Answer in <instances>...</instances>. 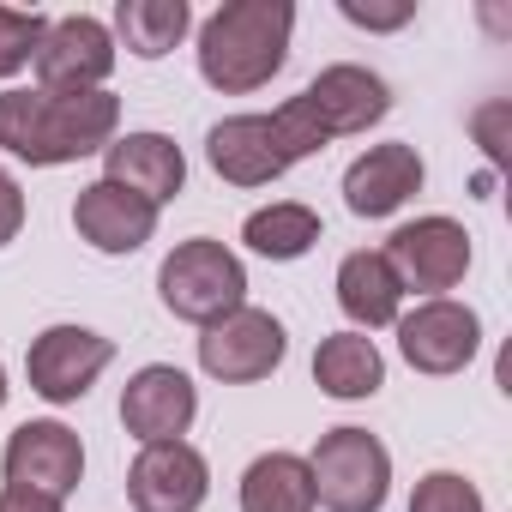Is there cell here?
<instances>
[{
    "mask_svg": "<svg viewBox=\"0 0 512 512\" xmlns=\"http://www.w3.org/2000/svg\"><path fill=\"white\" fill-rule=\"evenodd\" d=\"M314 380L326 398H374L386 386V362L368 332H332L314 350Z\"/></svg>",
    "mask_w": 512,
    "mask_h": 512,
    "instance_id": "19",
    "label": "cell"
},
{
    "mask_svg": "<svg viewBox=\"0 0 512 512\" xmlns=\"http://www.w3.org/2000/svg\"><path fill=\"white\" fill-rule=\"evenodd\" d=\"M85 476V446L67 422H25L7 440V482L37 488L49 500H67Z\"/></svg>",
    "mask_w": 512,
    "mask_h": 512,
    "instance_id": "11",
    "label": "cell"
},
{
    "mask_svg": "<svg viewBox=\"0 0 512 512\" xmlns=\"http://www.w3.org/2000/svg\"><path fill=\"white\" fill-rule=\"evenodd\" d=\"M43 31H49V19H43V13L0 7V79H13L19 67H31V55H37Z\"/></svg>",
    "mask_w": 512,
    "mask_h": 512,
    "instance_id": "23",
    "label": "cell"
},
{
    "mask_svg": "<svg viewBox=\"0 0 512 512\" xmlns=\"http://www.w3.org/2000/svg\"><path fill=\"white\" fill-rule=\"evenodd\" d=\"M476 344H482L476 314L446 302V296H434V302H422L416 314L398 320V350L416 374H458L476 356Z\"/></svg>",
    "mask_w": 512,
    "mask_h": 512,
    "instance_id": "12",
    "label": "cell"
},
{
    "mask_svg": "<svg viewBox=\"0 0 512 512\" xmlns=\"http://www.w3.org/2000/svg\"><path fill=\"white\" fill-rule=\"evenodd\" d=\"M410 193H422L416 145H374L344 169V205L356 217H392Z\"/></svg>",
    "mask_w": 512,
    "mask_h": 512,
    "instance_id": "16",
    "label": "cell"
},
{
    "mask_svg": "<svg viewBox=\"0 0 512 512\" xmlns=\"http://www.w3.org/2000/svg\"><path fill=\"white\" fill-rule=\"evenodd\" d=\"M0 404H7V368H0Z\"/></svg>",
    "mask_w": 512,
    "mask_h": 512,
    "instance_id": "28",
    "label": "cell"
},
{
    "mask_svg": "<svg viewBox=\"0 0 512 512\" xmlns=\"http://www.w3.org/2000/svg\"><path fill=\"white\" fill-rule=\"evenodd\" d=\"M73 229L97 253H139L151 241V229H157V205L127 193V187H115V181H91L73 199Z\"/></svg>",
    "mask_w": 512,
    "mask_h": 512,
    "instance_id": "14",
    "label": "cell"
},
{
    "mask_svg": "<svg viewBox=\"0 0 512 512\" xmlns=\"http://www.w3.org/2000/svg\"><path fill=\"white\" fill-rule=\"evenodd\" d=\"M410 512H482V494L458 470H428L410 494Z\"/></svg>",
    "mask_w": 512,
    "mask_h": 512,
    "instance_id": "24",
    "label": "cell"
},
{
    "mask_svg": "<svg viewBox=\"0 0 512 512\" xmlns=\"http://www.w3.org/2000/svg\"><path fill=\"white\" fill-rule=\"evenodd\" d=\"M31 61H37V91H103V79L115 67V37L103 19L73 13L43 31Z\"/></svg>",
    "mask_w": 512,
    "mask_h": 512,
    "instance_id": "8",
    "label": "cell"
},
{
    "mask_svg": "<svg viewBox=\"0 0 512 512\" xmlns=\"http://www.w3.org/2000/svg\"><path fill=\"white\" fill-rule=\"evenodd\" d=\"M308 476H314V500L326 512H380L386 488H392V452L368 428H332V434H320Z\"/></svg>",
    "mask_w": 512,
    "mask_h": 512,
    "instance_id": "5",
    "label": "cell"
},
{
    "mask_svg": "<svg viewBox=\"0 0 512 512\" xmlns=\"http://www.w3.org/2000/svg\"><path fill=\"white\" fill-rule=\"evenodd\" d=\"M350 25H368V31H398L410 19V0H398V7H362V0H338Z\"/></svg>",
    "mask_w": 512,
    "mask_h": 512,
    "instance_id": "25",
    "label": "cell"
},
{
    "mask_svg": "<svg viewBox=\"0 0 512 512\" xmlns=\"http://www.w3.org/2000/svg\"><path fill=\"white\" fill-rule=\"evenodd\" d=\"M386 266H392L398 290H422L434 302L440 290H452L470 272V235L452 217H416L386 241Z\"/></svg>",
    "mask_w": 512,
    "mask_h": 512,
    "instance_id": "7",
    "label": "cell"
},
{
    "mask_svg": "<svg viewBox=\"0 0 512 512\" xmlns=\"http://www.w3.org/2000/svg\"><path fill=\"white\" fill-rule=\"evenodd\" d=\"M205 488H211V464L187 440H157L127 470L133 512H199L205 506Z\"/></svg>",
    "mask_w": 512,
    "mask_h": 512,
    "instance_id": "10",
    "label": "cell"
},
{
    "mask_svg": "<svg viewBox=\"0 0 512 512\" xmlns=\"http://www.w3.org/2000/svg\"><path fill=\"white\" fill-rule=\"evenodd\" d=\"M157 296H163V308L175 320L211 326V320H223V314L241 308L247 272H241V260H235L223 241H205L199 235V241H181L169 260L157 266Z\"/></svg>",
    "mask_w": 512,
    "mask_h": 512,
    "instance_id": "4",
    "label": "cell"
},
{
    "mask_svg": "<svg viewBox=\"0 0 512 512\" xmlns=\"http://www.w3.org/2000/svg\"><path fill=\"white\" fill-rule=\"evenodd\" d=\"M115 127H121L115 91H0V145L37 169L109 151Z\"/></svg>",
    "mask_w": 512,
    "mask_h": 512,
    "instance_id": "1",
    "label": "cell"
},
{
    "mask_svg": "<svg viewBox=\"0 0 512 512\" xmlns=\"http://www.w3.org/2000/svg\"><path fill=\"white\" fill-rule=\"evenodd\" d=\"M115 362V344L91 326H49L31 356H25V374H31V392L49 398V404H73L97 386V374Z\"/></svg>",
    "mask_w": 512,
    "mask_h": 512,
    "instance_id": "9",
    "label": "cell"
},
{
    "mask_svg": "<svg viewBox=\"0 0 512 512\" xmlns=\"http://www.w3.org/2000/svg\"><path fill=\"white\" fill-rule=\"evenodd\" d=\"M296 7L290 0H229L199 25V73L223 97H247L284 73Z\"/></svg>",
    "mask_w": 512,
    "mask_h": 512,
    "instance_id": "2",
    "label": "cell"
},
{
    "mask_svg": "<svg viewBox=\"0 0 512 512\" xmlns=\"http://www.w3.org/2000/svg\"><path fill=\"white\" fill-rule=\"evenodd\" d=\"M0 512H61V500H49V494H37V488H0Z\"/></svg>",
    "mask_w": 512,
    "mask_h": 512,
    "instance_id": "27",
    "label": "cell"
},
{
    "mask_svg": "<svg viewBox=\"0 0 512 512\" xmlns=\"http://www.w3.org/2000/svg\"><path fill=\"white\" fill-rule=\"evenodd\" d=\"M241 241L253 253H266V260H302V253L320 241V217L308 205H296V199H278V205L253 211L241 223Z\"/></svg>",
    "mask_w": 512,
    "mask_h": 512,
    "instance_id": "22",
    "label": "cell"
},
{
    "mask_svg": "<svg viewBox=\"0 0 512 512\" xmlns=\"http://www.w3.org/2000/svg\"><path fill=\"white\" fill-rule=\"evenodd\" d=\"M193 410H199L193 380H187L181 368H163V362L139 368V374L127 380V392H121V428H127L133 440H145V446L181 440V434L193 428Z\"/></svg>",
    "mask_w": 512,
    "mask_h": 512,
    "instance_id": "13",
    "label": "cell"
},
{
    "mask_svg": "<svg viewBox=\"0 0 512 512\" xmlns=\"http://www.w3.org/2000/svg\"><path fill=\"white\" fill-rule=\"evenodd\" d=\"M314 151H326V127L308 97H290L278 115H229L205 139V157L229 187H266Z\"/></svg>",
    "mask_w": 512,
    "mask_h": 512,
    "instance_id": "3",
    "label": "cell"
},
{
    "mask_svg": "<svg viewBox=\"0 0 512 512\" xmlns=\"http://www.w3.org/2000/svg\"><path fill=\"white\" fill-rule=\"evenodd\" d=\"M187 25H193L187 0H121L115 7V31H121L127 55H139V61L169 55L187 37Z\"/></svg>",
    "mask_w": 512,
    "mask_h": 512,
    "instance_id": "21",
    "label": "cell"
},
{
    "mask_svg": "<svg viewBox=\"0 0 512 512\" xmlns=\"http://www.w3.org/2000/svg\"><path fill=\"white\" fill-rule=\"evenodd\" d=\"M103 163H109L103 181H115V187H127V193H139V199H151V205L175 199L181 181H187V157H181V145L163 139V133H127V139H115V145L103 151Z\"/></svg>",
    "mask_w": 512,
    "mask_h": 512,
    "instance_id": "17",
    "label": "cell"
},
{
    "mask_svg": "<svg viewBox=\"0 0 512 512\" xmlns=\"http://www.w3.org/2000/svg\"><path fill=\"white\" fill-rule=\"evenodd\" d=\"M398 302H404V290H398V278H392V266H386V253L362 247V253H350V260L338 266V308H344L362 332L392 326V320H398Z\"/></svg>",
    "mask_w": 512,
    "mask_h": 512,
    "instance_id": "18",
    "label": "cell"
},
{
    "mask_svg": "<svg viewBox=\"0 0 512 512\" xmlns=\"http://www.w3.org/2000/svg\"><path fill=\"white\" fill-rule=\"evenodd\" d=\"M308 109L320 115V127H326V139H338V133H368L374 121H386V109H392V91H386V79L380 73H368V67H326L308 91Z\"/></svg>",
    "mask_w": 512,
    "mask_h": 512,
    "instance_id": "15",
    "label": "cell"
},
{
    "mask_svg": "<svg viewBox=\"0 0 512 512\" xmlns=\"http://www.w3.org/2000/svg\"><path fill=\"white\" fill-rule=\"evenodd\" d=\"M19 229H25V193H19V181L7 169H0V247H7Z\"/></svg>",
    "mask_w": 512,
    "mask_h": 512,
    "instance_id": "26",
    "label": "cell"
},
{
    "mask_svg": "<svg viewBox=\"0 0 512 512\" xmlns=\"http://www.w3.org/2000/svg\"><path fill=\"white\" fill-rule=\"evenodd\" d=\"M284 350H290V338H284L278 314L241 302L235 314H223V320L205 326V338H199V368H205L211 380H223V386H247V380H266V374L284 362Z\"/></svg>",
    "mask_w": 512,
    "mask_h": 512,
    "instance_id": "6",
    "label": "cell"
},
{
    "mask_svg": "<svg viewBox=\"0 0 512 512\" xmlns=\"http://www.w3.org/2000/svg\"><path fill=\"white\" fill-rule=\"evenodd\" d=\"M314 476L296 452H266L241 476V512H314Z\"/></svg>",
    "mask_w": 512,
    "mask_h": 512,
    "instance_id": "20",
    "label": "cell"
}]
</instances>
